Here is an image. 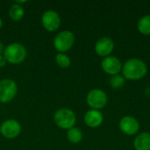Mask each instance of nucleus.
I'll return each mask as SVG.
<instances>
[{
    "mask_svg": "<svg viewBox=\"0 0 150 150\" xmlns=\"http://www.w3.org/2000/svg\"><path fill=\"white\" fill-rule=\"evenodd\" d=\"M121 72L125 79L137 81L142 79L147 75L148 66L144 61L137 58H132L123 64Z\"/></svg>",
    "mask_w": 150,
    "mask_h": 150,
    "instance_id": "f257e3e1",
    "label": "nucleus"
},
{
    "mask_svg": "<svg viewBox=\"0 0 150 150\" xmlns=\"http://www.w3.org/2000/svg\"><path fill=\"white\" fill-rule=\"evenodd\" d=\"M27 55L25 47L18 42L9 44L4 50V56L6 62L11 64H19L23 62Z\"/></svg>",
    "mask_w": 150,
    "mask_h": 150,
    "instance_id": "f03ea898",
    "label": "nucleus"
},
{
    "mask_svg": "<svg viewBox=\"0 0 150 150\" xmlns=\"http://www.w3.org/2000/svg\"><path fill=\"white\" fill-rule=\"evenodd\" d=\"M54 120L60 128L69 130L75 127L76 116L72 110L69 108H61L54 112Z\"/></svg>",
    "mask_w": 150,
    "mask_h": 150,
    "instance_id": "7ed1b4c3",
    "label": "nucleus"
},
{
    "mask_svg": "<svg viewBox=\"0 0 150 150\" xmlns=\"http://www.w3.org/2000/svg\"><path fill=\"white\" fill-rule=\"evenodd\" d=\"M75 43V35L69 30L60 32L54 40V47L60 53L69 51Z\"/></svg>",
    "mask_w": 150,
    "mask_h": 150,
    "instance_id": "20e7f679",
    "label": "nucleus"
},
{
    "mask_svg": "<svg viewBox=\"0 0 150 150\" xmlns=\"http://www.w3.org/2000/svg\"><path fill=\"white\" fill-rule=\"evenodd\" d=\"M108 101L106 93L101 89L91 90L86 97V102L88 105L93 110H100L104 108Z\"/></svg>",
    "mask_w": 150,
    "mask_h": 150,
    "instance_id": "39448f33",
    "label": "nucleus"
},
{
    "mask_svg": "<svg viewBox=\"0 0 150 150\" xmlns=\"http://www.w3.org/2000/svg\"><path fill=\"white\" fill-rule=\"evenodd\" d=\"M17 83L11 79L0 80V102L8 103L11 101L17 95Z\"/></svg>",
    "mask_w": 150,
    "mask_h": 150,
    "instance_id": "423d86ee",
    "label": "nucleus"
},
{
    "mask_svg": "<svg viewBox=\"0 0 150 150\" xmlns=\"http://www.w3.org/2000/svg\"><path fill=\"white\" fill-rule=\"evenodd\" d=\"M0 133L6 139H14L21 133V125L16 120H6L0 127Z\"/></svg>",
    "mask_w": 150,
    "mask_h": 150,
    "instance_id": "0eeeda50",
    "label": "nucleus"
},
{
    "mask_svg": "<svg viewBox=\"0 0 150 150\" xmlns=\"http://www.w3.org/2000/svg\"><path fill=\"white\" fill-rule=\"evenodd\" d=\"M41 23L43 27L48 32L56 31L61 25V18L58 12L54 10L46 11L41 17Z\"/></svg>",
    "mask_w": 150,
    "mask_h": 150,
    "instance_id": "6e6552de",
    "label": "nucleus"
},
{
    "mask_svg": "<svg viewBox=\"0 0 150 150\" xmlns=\"http://www.w3.org/2000/svg\"><path fill=\"white\" fill-rule=\"evenodd\" d=\"M122 66L123 65L120 60L118 57L112 56V55L105 57L101 62V67L103 70L106 74L112 76L115 75H119V73L121 72L122 70Z\"/></svg>",
    "mask_w": 150,
    "mask_h": 150,
    "instance_id": "1a4fd4ad",
    "label": "nucleus"
},
{
    "mask_svg": "<svg viewBox=\"0 0 150 150\" xmlns=\"http://www.w3.org/2000/svg\"><path fill=\"white\" fill-rule=\"evenodd\" d=\"M120 131L127 135H134L140 130V123L137 119L133 116H125L120 121Z\"/></svg>",
    "mask_w": 150,
    "mask_h": 150,
    "instance_id": "9d476101",
    "label": "nucleus"
},
{
    "mask_svg": "<svg viewBox=\"0 0 150 150\" xmlns=\"http://www.w3.org/2000/svg\"><path fill=\"white\" fill-rule=\"evenodd\" d=\"M114 48V42L109 37L100 38L95 44V52L101 57H107L111 54Z\"/></svg>",
    "mask_w": 150,
    "mask_h": 150,
    "instance_id": "9b49d317",
    "label": "nucleus"
},
{
    "mask_svg": "<svg viewBox=\"0 0 150 150\" xmlns=\"http://www.w3.org/2000/svg\"><path fill=\"white\" fill-rule=\"evenodd\" d=\"M103 120L104 116L102 112L98 110L91 109L87 111L84 114V122L88 127L91 128L98 127L103 123Z\"/></svg>",
    "mask_w": 150,
    "mask_h": 150,
    "instance_id": "f8f14e48",
    "label": "nucleus"
},
{
    "mask_svg": "<svg viewBox=\"0 0 150 150\" xmlns=\"http://www.w3.org/2000/svg\"><path fill=\"white\" fill-rule=\"evenodd\" d=\"M134 147L135 150H150V133L139 134L134 141Z\"/></svg>",
    "mask_w": 150,
    "mask_h": 150,
    "instance_id": "ddd939ff",
    "label": "nucleus"
},
{
    "mask_svg": "<svg viewBox=\"0 0 150 150\" xmlns=\"http://www.w3.org/2000/svg\"><path fill=\"white\" fill-rule=\"evenodd\" d=\"M138 31L143 35H150V14L140 18L137 24Z\"/></svg>",
    "mask_w": 150,
    "mask_h": 150,
    "instance_id": "4468645a",
    "label": "nucleus"
},
{
    "mask_svg": "<svg viewBox=\"0 0 150 150\" xmlns=\"http://www.w3.org/2000/svg\"><path fill=\"white\" fill-rule=\"evenodd\" d=\"M68 141L71 143L76 144L83 140V132L78 127H72L68 130L67 133Z\"/></svg>",
    "mask_w": 150,
    "mask_h": 150,
    "instance_id": "2eb2a0df",
    "label": "nucleus"
},
{
    "mask_svg": "<svg viewBox=\"0 0 150 150\" xmlns=\"http://www.w3.org/2000/svg\"><path fill=\"white\" fill-rule=\"evenodd\" d=\"M25 11L21 5L14 4L11 6L9 10V16L14 21H18L24 17Z\"/></svg>",
    "mask_w": 150,
    "mask_h": 150,
    "instance_id": "dca6fc26",
    "label": "nucleus"
},
{
    "mask_svg": "<svg viewBox=\"0 0 150 150\" xmlns=\"http://www.w3.org/2000/svg\"><path fill=\"white\" fill-rule=\"evenodd\" d=\"M55 62H56L57 65L62 69L69 68L70 66V63H71L69 57L67 54H65L64 53H59L58 54H56Z\"/></svg>",
    "mask_w": 150,
    "mask_h": 150,
    "instance_id": "f3484780",
    "label": "nucleus"
},
{
    "mask_svg": "<svg viewBox=\"0 0 150 150\" xmlns=\"http://www.w3.org/2000/svg\"><path fill=\"white\" fill-rule=\"evenodd\" d=\"M126 79L121 75H115L110 78V84L114 89H120L124 86Z\"/></svg>",
    "mask_w": 150,
    "mask_h": 150,
    "instance_id": "a211bd4d",
    "label": "nucleus"
},
{
    "mask_svg": "<svg viewBox=\"0 0 150 150\" xmlns=\"http://www.w3.org/2000/svg\"><path fill=\"white\" fill-rule=\"evenodd\" d=\"M5 63H6V60H5L4 56L2 55V54H0V68L1 67H4L5 65Z\"/></svg>",
    "mask_w": 150,
    "mask_h": 150,
    "instance_id": "6ab92c4d",
    "label": "nucleus"
},
{
    "mask_svg": "<svg viewBox=\"0 0 150 150\" xmlns=\"http://www.w3.org/2000/svg\"><path fill=\"white\" fill-rule=\"evenodd\" d=\"M4 47L3 43L0 41V54H1L2 53H4Z\"/></svg>",
    "mask_w": 150,
    "mask_h": 150,
    "instance_id": "aec40b11",
    "label": "nucleus"
},
{
    "mask_svg": "<svg viewBox=\"0 0 150 150\" xmlns=\"http://www.w3.org/2000/svg\"><path fill=\"white\" fill-rule=\"evenodd\" d=\"M26 2H27V1H17V2H16V4L20 5V4H25V3H26Z\"/></svg>",
    "mask_w": 150,
    "mask_h": 150,
    "instance_id": "412c9836",
    "label": "nucleus"
},
{
    "mask_svg": "<svg viewBox=\"0 0 150 150\" xmlns=\"http://www.w3.org/2000/svg\"><path fill=\"white\" fill-rule=\"evenodd\" d=\"M2 26H3V20H2V18H0V29L2 28Z\"/></svg>",
    "mask_w": 150,
    "mask_h": 150,
    "instance_id": "4be33fe9",
    "label": "nucleus"
}]
</instances>
